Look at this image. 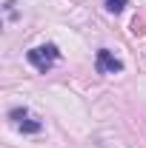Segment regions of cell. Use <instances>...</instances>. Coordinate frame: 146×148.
<instances>
[{"label": "cell", "instance_id": "1", "mask_svg": "<svg viewBox=\"0 0 146 148\" xmlns=\"http://www.w3.org/2000/svg\"><path fill=\"white\" fill-rule=\"evenodd\" d=\"M26 60L35 66L37 71L46 74L57 60H60V51H57L55 43H46V46H35V49H29V51H26Z\"/></svg>", "mask_w": 146, "mask_h": 148}, {"label": "cell", "instance_id": "2", "mask_svg": "<svg viewBox=\"0 0 146 148\" xmlns=\"http://www.w3.org/2000/svg\"><path fill=\"white\" fill-rule=\"evenodd\" d=\"M97 71L100 74H120L123 71V63L112 54L109 49H100L97 51Z\"/></svg>", "mask_w": 146, "mask_h": 148}, {"label": "cell", "instance_id": "3", "mask_svg": "<svg viewBox=\"0 0 146 148\" xmlns=\"http://www.w3.org/2000/svg\"><path fill=\"white\" fill-rule=\"evenodd\" d=\"M9 117L17 123V128L23 131V134H37V131L43 128V123H40V120H32V117L26 114V108H15V111H9Z\"/></svg>", "mask_w": 146, "mask_h": 148}, {"label": "cell", "instance_id": "4", "mask_svg": "<svg viewBox=\"0 0 146 148\" xmlns=\"http://www.w3.org/2000/svg\"><path fill=\"white\" fill-rule=\"evenodd\" d=\"M126 9V0H106V12H112V14H120Z\"/></svg>", "mask_w": 146, "mask_h": 148}]
</instances>
